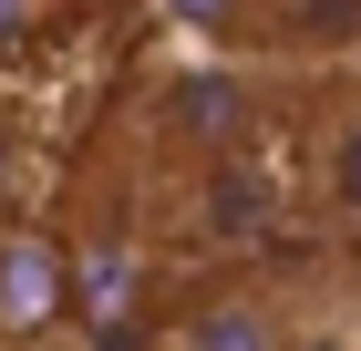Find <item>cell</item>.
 <instances>
[{
  "mask_svg": "<svg viewBox=\"0 0 361 351\" xmlns=\"http://www.w3.org/2000/svg\"><path fill=\"white\" fill-rule=\"evenodd\" d=\"M279 104L258 52H176L166 73H145V145L176 165V176H207V165H248L269 145Z\"/></svg>",
  "mask_w": 361,
  "mask_h": 351,
  "instance_id": "6da1fadb",
  "label": "cell"
},
{
  "mask_svg": "<svg viewBox=\"0 0 361 351\" xmlns=\"http://www.w3.org/2000/svg\"><path fill=\"white\" fill-rule=\"evenodd\" d=\"M300 196L341 248H361V62L300 114Z\"/></svg>",
  "mask_w": 361,
  "mask_h": 351,
  "instance_id": "7a4b0ae2",
  "label": "cell"
},
{
  "mask_svg": "<svg viewBox=\"0 0 361 351\" xmlns=\"http://www.w3.org/2000/svg\"><path fill=\"white\" fill-rule=\"evenodd\" d=\"M310 299H289V279L248 269V279H217L207 299H186V321L166 331V351H289Z\"/></svg>",
  "mask_w": 361,
  "mask_h": 351,
  "instance_id": "3957f363",
  "label": "cell"
},
{
  "mask_svg": "<svg viewBox=\"0 0 361 351\" xmlns=\"http://www.w3.org/2000/svg\"><path fill=\"white\" fill-rule=\"evenodd\" d=\"M196 52H279L300 42V11L310 0H155Z\"/></svg>",
  "mask_w": 361,
  "mask_h": 351,
  "instance_id": "277c9868",
  "label": "cell"
},
{
  "mask_svg": "<svg viewBox=\"0 0 361 351\" xmlns=\"http://www.w3.org/2000/svg\"><path fill=\"white\" fill-rule=\"evenodd\" d=\"M52 299H62V248H42L31 227H0V331L52 321Z\"/></svg>",
  "mask_w": 361,
  "mask_h": 351,
  "instance_id": "5b68a950",
  "label": "cell"
},
{
  "mask_svg": "<svg viewBox=\"0 0 361 351\" xmlns=\"http://www.w3.org/2000/svg\"><path fill=\"white\" fill-rule=\"evenodd\" d=\"M289 351H361V321H341V310H300Z\"/></svg>",
  "mask_w": 361,
  "mask_h": 351,
  "instance_id": "8992f818",
  "label": "cell"
},
{
  "mask_svg": "<svg viewBox=\"0 0 361 351\" xmlns=\"http://www.w3.org/2000/svg\"><path fill=\"white\" fill-rule=\"evenodd\" d=\"M42 21H52V0H0V52H21Z\"/></svg>",
  "mask_w": 361,
  "mask_h": 351,
  "instance_id": "52a82bcc",
  "label": "cell"
}]
</instances>
